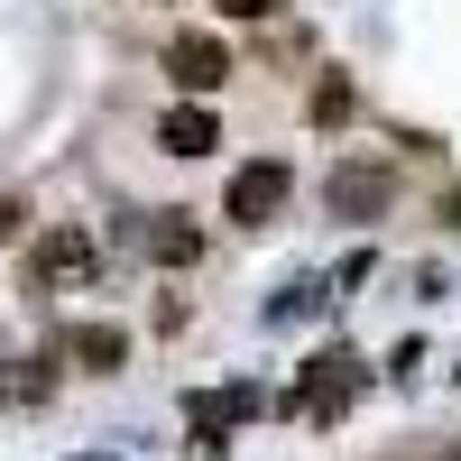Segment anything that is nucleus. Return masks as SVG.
<instances>
[{
	"label": "nucleus",
	"instance_id": "nucleus-9",
	"mask_svg": "<svg viewBox=\"0 0 461 461\" xmlns=\"http://www.w3.org/2000/svg\"><path fill=\"white\" fill-rule=\"evenodd\" d=\"M19 221H28V203H19V194H0V240H19Z\"/></svg>",
	"mask_w": 461,
	"mask_h": 461
},
{
	"label": "nucleus",
	"instance_id": "nucleus-5",
	"mask_svg": "<svg viewBox=\"0 0 461 461\" xmlns=\"http://www.w3.org/2000/svg\"><path fill=\"white\" fill-rule=\"evenodd\" d=\"M158 148H167V158H212V148H221V121H212L203 102H185V111L158 121Z\"/></svg>",
	"mask_w": 461,
	"mask_h": 461
},
{
	"label": "nucleus",
	"instance_id": "nucleus-8",
	"mask_svg": "<svg viewBox=\"0 0 461 461\" xmlns=\"http://www.w3.org/2000/svg\"><path fill=\"white\" fill-rule=\"evenodd\" d=\"M314 121H351V84H323L314 93Z\"/></svg>",
	"mask_w": 461,
	"mask_h": 461
},
{
	"label": "nucleus",
	"instance_id": "nucleus-10",
	"mask_svg": "<svg viewBox=\"0 0 461 461\" xmlns=\"http://www.w3.org/2000/svg\"><path fill=\"white\" fill-rule=\"evenodd\" d=\"M277 0H221V19H267Z\"/></svg>",
	"mask_w": 461,
	"mask_h": 461
},
{
	"label": "nucleus",
	"instance_id": "nucleus-4",
	"mask_svg": "<svg viewBox=\"0 0 461 461\" xmlns=\"http://www.w3.org/2000/svg\"><path fill=\"white\" fill-rule=\"evenodd\" d=\"M167 74H176L185 93H221V84H230V56H221V37H176V47H167Z\"/></svg>",
	"mask_w": 461,
	"mask_h": 461
},
{
	"label": "nucleus",
	"instance_id": "nucleus-7",
	"mask_svg": "<svg viewBox=\"0 0 461 461\" xmlns=\"http://www.w3.org/2000/svg\"><path fill=\"white\" fill-rule=\"evenodd\" d=\"M148 258H158V267H194V258H203L194 221H185V212H158V221H148Z\"/></svg>",
	"mask_w": 461,
	"mask_h": 461
},
{
	"label": "nucleus",
	"instance_id": "nucleus-6",
	"mask_svg": "<svg viewBox=\"0 0 461 461\" xmlns=\"http://www.w3.org/2000/svg\"><path fill=\"white\" fill-rule=\"evenodd\" d=\"M65 360H84L93 378H111V369L130 360V332H121V323H74V332H65Z\"/></svg>",
	"mask_w": 461,
	"mask_h": 461
},
{
	"label": "nucleus",
	"instance_id": "nucleus-2",
	"mask_svg": "<svg viewBox=\"0 0 461 461\" xmlns=\"http://www.w3.org/2000/svg\"><path fill=\"white\" fill-rule=\"evenodd\" d=\"M286 167L277 158H258V167H240V176H230V194H221V212L230 221H240V230H267V221H277V203H286Z\"/></svg>",
	"mask_w": 461,
	"mask_h": 461
},
{
	"label": "nucleus",
	"instance_id": "nucleus-3",
	"mask_svg": "<svg viewBox=\"0 0 461 461\" xmlns=\"http://www.w3.org/2000/svg\"><path fill=\"white\" fill-rule=\"evenodd\" d=\"M388 194H397V176L378 167V158H351V167H332V212H341V221H369V212H388Z\"/></svg>",
	"mask_w": 461,
	"mask_h": 461
},
{
	"label": "nucleus",
	"instance_id": "nucleus-1",
	"mask_svg": "<svg viewBox=\"0 0 461 461\" xmlns=\"http://www.w3.org/2000/svg\"><path fill=\"white\" fill-rule=\"evenodd\" d=\"M93 267H102V249H93L84 221H47V240L28 249V277H37V286H47V277H56V286H93Z\"/></svg>",
	"mask_w": 461,
	"mask_h": 461
}]
</instances>
